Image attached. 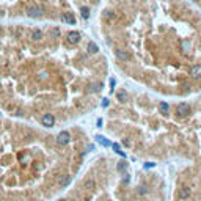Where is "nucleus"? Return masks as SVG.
Listing matches in <instances>:
<instances>
[{
    "label": "nucleus",
    "mask_w": 201,
    "mask_h": 201,
    "mask_svg": "<svg viewBox=\"0 0 201 201\" xmlns=\"http://www.w3.org/2000/svg\"><path fill=\"white\" fill-rule=\"evenodd\" d=\"M189 113H190V107H189V104H185V102L177 104V107H176V115L177 116L184 118V116H187Z\"/></svg>",
    "instance_id": "1"
},
{
    "label": "nucleus",
    "mask_w": 201,
    "mask_h": 201,
    "mask_svg": "<svg viewBox=\"0 0 201 201\" xmlns=\"http://www.w3.org/2000/svg\"><path fill=\"white\" fill-rule=\"evenodd\" d=\"M80 13H82V17H83V19H88V17H90V10H88L87 6H82V8H80Z\"/></svg>",
    "instance_id": "13"
},
{
    "label": "nucleus",
    "mask_w": 201,
    "mask_h": 201,
    "mask_svg": "<svg viewBox=\"0 0 201 201\" xmlns=\"http://www.w3.org/2000/svg\"><path fill=\"white\" fill-rule=\"evenodd\" d=\"M190 76L193 79H200L201 77V64H193L190 68Z\"/></svg>",
    "instance_id": "7"
},
{
    "label": "nucleus",
    "mask_w": 201,
    "mask_h": 201,
    "mask_svg": "<svg viewBox=\"0 0 201 201\" xmlns=\"http://www.w3.org/2000/svg\"><path fill=\"white\" fill-rule=\"evenodd\" d=\"M189 49H190V42H189V41H182V50L187 53Z\"/></svg>",
    "instance_id": "16"
},
{
    "label": "nucleus",
    "mask_w": 201,
    "mask_h": 201,
    "mask_svg": "<svg viewBox=\"0 0 201 201\" xmlns=\"http://www.w3.org/2000/svg\"><path fill=\"white\" fill-rule=\"evenodd\" d=\"M195 2H198V0H195Z\"/></svg>",
    "instance_id": "26"
},
{
    "label": "nucleus",
    "mask_w": 201,
    "mask_h": 201,
    "mask_svg": "<svg viewBox=\"0 0 201 201\" xmlns=\"http://www.w3.org/2000/svg\"><path fill=\"white\" fill-rule=\"evenodd\" d=\"M104 16H105L107 19H110L112 16H113V13H112V11H105V14H104Z\"/></svg>",
    "instance_id": "21"
},
{
    "label": "nucleus",
    "mask_w": 201,
    "mask_h": 201,
    "mask_svg": "<svg viewBox=\"0 0 201 201\" xmlns=\"http://www.w3.org/2000/svg\"><path fill=\"white\" fill-rule=\"evenodd\" d=\"M189 195H190V190H189L187 187H182V189H181V192H179V198H181V200L189 198Z\"/></svg>",
    "instance_id": "9"
},
{
    "label": "nucleus",
    "mask_w": 201,
    "mask_h": 201,
    "mask_svg": "<svg viewBox=\"0 0 201 201\" xmlns=\"http://www.w3.org/2000/svg\"><path fill=\"white\" fill-rule=\"evenodd\" d=\"M124 168H126V162H119V164H118V170H119V171H124Z\"/></svg>",
    "instance_id": "18"
},
{
    "label": "nucleus",
    "mask_w": 201,
    "mask_h": 201,
    "mask_svg": "<svg viewBox=\"0 0 201 201\" xmlns=\"http://www.w3.org/2000/svg\"><path fill=\"white\" fill-rule=\"evenodd\" d=\"M41 123H42V126H46V127H52L55 124V116H53L52 113H46L44 116L41 118Z\"/></svg>",
    "instance_id": "3"
},
{
    "label": "nucleus",
    "mask_w": 201,
    "mask_h": 201,
    "mask_svg": "<svg viewBox=\"0 0 201 201\" xmlns=\"http://www.w3.org/2000/svg\"><path fill=\"white\" fill-rule=\"evenodd\" d=\"M118 99L121 100V102H123V100H126V93H123V91H121V93L118 94Z\"/></svg>",
    "instance_id": "19"
},
{
    "label": "nucleus",
    "mask_w": 201,
    "mask_h": 201,
    "mask_svg": "<svg viewBox=\"0 0 201 201\" xmlns=\"http://www.w3.org/2000/svg\"><path fill=\"white\" fill-rule=\"evenodd\" d=\"M60 201H66V200H60Z\"/></svg>",
    "instance_id": "25"
},
{
    "label": "nucleus",
    "mask_w": 201,
    "mask_h": 201,
    "mask_svg": "<svg viewBox=\"0 0 201 201\" xmlns=\"http://www.w3.org/2000/svg\"><path fill=\"white\" fill-rule=\"evenodd\" d=\"M115 85H116V80H115V79H110V87H112V90L115 88Z\"/></svg>",
    "instance_id": "22"
},
{
    "label": "nucleus",
    "mask_w": 201,
    "mask_h": 201,
    "mask_svg": "<svg viewBox=\"0 0 201 201\" xmlns=\"http://www.w3.org/2000/svg\"><path fill=\"white\" fill-rule=\"evenodd\" d=\"M87 50H88V52H90V53H96L99 49H98V46H96L94 42L91 41V42H88V47H87Z\"/></svg>",
    "instance_id": "11"
},
{
    "label": "nucleus",
    "mask_w": 201,
    "mask_h": 201,
    "mask_svg": "<svg viewBox=\"0 0 201 201\" xmlns=\"http://www.w3.org/2000/svg\"><path fill=\"white\" fill-rule=\"evenodd\" d=\"M27 16L41 17L42 16V8H40V6H30V8H27Z\"/></svg>",
    "instance_id": "4"
},
{
    "label": "nucleus",
    "mask_w": 201,
    "mask_h": 201,
    "mask_svg": "<svg viewBox=\"0 0 201 201\" xmlns=\"http://www.w3.org/2000/svg\"><path fill=\"white\" fill-rule=\"evenodd\" d=\"M99 88H100V85L96 83V85H93V87H91V91H99Z\"/></svg>",
    "instance_id": "20"
},
{
    "label": "nucleus",
    "mask_w": 201,
    "mask_h": 201,
    "mask_svg": "<svg viewBox=\"0 0 201 201\" xmlns=\"http://www.w3.org/2000/svg\"><path fill=\"white\" fill-rule=\"evenodd\" d=\"M41 38H42V32H41V30H33V32H32V40L33 41H40Z\"/></svg>",
    "instance_id": "10"
},
{
    "label": "nucleus",
    "mask_w": 201,
    "mask_h": 201,
    "mask_svg": "<svg viewBox=\"0 0 201 201\" xmlns=\"http://www.w3.org/2000/svg\"><path fill=\"white\" fill-rule=\"evenodd\" d=\"M66 38H68L69 44H77V42L80 41V33L79 32H69Z\"/></svg>",
    "instance_id": "5"
},
{
    "label": "nucleus",
    "mask_w": 201,
    "mask_h": 201,
    "mask_svg": "<svg viewBox=\"0 0 201 201\" xmlns=\"http://www.w3.org/2000/svg\"><path fill=\"white\" fill-rule=\"evenodd\" d=\"M96 140H98V143H99V145L105 146V148H107V146H110V141H107L105 138H104V137H100V135H98V137H96Z\"/></svg>",
    "instance_id": "12"
},
{
    "label": "nucleus",
    "mask_w": 201,
    "mask_h": 201,
    "mask_svg": "<svg viewBox=\"0 0 201 201\" xmlns=\"http://www.w3.org/2000/svg\"><path fill=\"white\" fill-rule=\"evenodd\" d=\"M159 109H160L162 113H167V112H168V104L167 102H162L160 105H159Z\"/></svg>",
    "instance_id": "15"
},
{
    "label": "nucleus",
    "mask_w": 201,
    "mask_h": 201,
    "mask_svg": "<svg viewBox=\"0 0 201 201\" xmlns=\"http://www.w3.org/2000/svg\"><path fill=\"white\" fill-rule=\"evenodd\" d=\"M69 140H71V135H69V132H66V130H63V132H60L57 135V143H58L60 146L68 145Z\"/></svg>",
    "instance_id": "2"
},
{
    "label": "nucleus",
    "mask_w": 201,
    "mask_h": 201,
    "mask_svg": "<svg viewBox=\"0 0 201 201\" xmlns=\"http://www.w3.org/2000/svg\"><path fill=\"white\" fill-rule=\"evenodd\" d=\"M154 165H156V164H152V162H148V164H146L145 167H146V168H149V167H154Z\"/></svg>",
    "instance_id": "23"
},
{
    "label": "nucleus",
    "mask_w": 201,
    "mask_h": 201,
    "mask_svg": "<svg viewBox=\"0 0 201 201\" xmlns=\"http://www.w3.org/2000/svg\"><path fill=\"white\" fill-rule=\"evenodd\" d=\"M116 55H118V58H121V60H127V58H129V55L124 53L123 50H116Z\"/></svg>",
    "instance_id": "14"
},
{
    "label": "nucleus",
    "mask_w": 201,
    "mask_h": 201,
    "mask_svg": "<svg viewBox=\"0 0 201 201\" xmlns=\"http://www.w3.org/2000/svg\"><path fill=\"white\" fill-rule=\"evenodd\" d=\"M69 182H71V177L66 176V175H64V176H61V177H60V181H58V184L61 185V187H66V185H68Z\"/></svg>",
    "instance_id": "8"
},
{
    "label": "nucleus",
    "mask_w": 201,
    "mask_h": 201,
    "mask_svg": "<svg viewBox=\"0 0 201 201\" xmlns=\"http://www.w3.org/2000/svg\"><path fill=\"white\" fill-rule=\"evenodd\" d=\"M61 21H63L64 24H71V25L76 24V17L72 13H63L61 14Z\"/></svg>",
    "instance_id": "6"
},
{
    "label": "nucleus",
    "mask_w": 201,
    "mask_h": 201,
    "mask_svg": "<svg viewBox=\"0 0 201 201\" xmlns=\"http://www.w3.org/2000/svg\"><path fill=\"white\" fill-rule=\"evenodd\" d=\"M102 104H104V107H107V105H109V99H104Z\"/></svg>",
    "instance_id": "24"
},
{
    "label": "nucleus",
    "mask_w": 201,
    "mask_h": 201,
    "mask_svg": "<svg viewBox=\"0 0 201 201\" xmlns=\"http://www.w3.org/2000/svg\"><path fill=\"white\" fill-rule=\"evenodd\" d=\"M112 146H113V149L116 151V152L119 154V156H124V152H123V151H119V145H118V143H113Z\"/></svg>",
    "instance_id": "17"
}]
</instances>
